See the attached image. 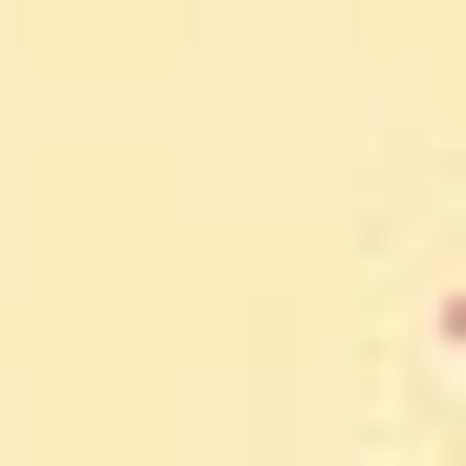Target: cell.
<instances>
[{"instance_id":"obj_1","label":"cell","mask_w":466,"mask_h":466,"mask_svg":"<svg viewBox=\"0 0 466 466\" xmlns=\"http://www.w3.org/2000/svg\"><path fill=\"white\" fill-rule=\"evenodd\" d=\"M445 339H466V297H445Z\"/></svg>"}]
</instances>
